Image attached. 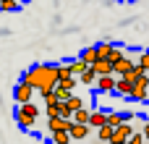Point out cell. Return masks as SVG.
Here are the masks:
<instances>
[{"instance_id":"obj_1","label":"cell","mask_w":149,"mask_h":144,"mask_svg":"<svg viewBox=\"0 0 149 144\" xmlns=\"http://www.w3.org/2000/svg\"><path fill=\"white\" fill-rule=\"evenodd\" d=\"M21 81L31 84L39 94H47V92H52V89L58 87V81H60V66H55V63L31 66V68L21 76Z\"/></svg>"},{"instance_id":"obj_2","label":"cell","mask_w":149,"mask_h":144,"mask_svg":"<svg viewBox=\"0 0 149 144\" xmlns=\"http://www.w3.org/2000/svg\"><path fill=\"white\" fill-rule=\"evenodd\" d=\"M37 115H39V108L34 105V100H31V102H21L18 110H16V123H18L21 129H31L34 121H37Z\"/></svg>"},{"instance_id":"obj_3","label":"cell","mask_w":149,"mask_h":144,"mask_svg":"<svg viewBox=\"0 0 149 144\" xmlns=\"http://www.w3.org/2000/svg\"><path fill=\"white\" fill-rule=\"evenodd\" d=\"M34 87L31 84H26V81H18V87L13 89V100H16V105H21V102H31L34 100Z\"/></svg>"},{"instance_id":"obj_4","label":"cell","mask_w":149,"mask_h":144,"mask_svg":"<svg viewBox=\"0 0 149 144\" xmlns=\"http://www.w3.org/2000/svg\"><path fill=\"white\" fill-rule=\"evenodd\" d=\"M134 131H136V129H134L128 121H123L120 126H115V131H113V142H110V144H126L128 139H131Z\"/></svg>"},{"instance_id":"obj_5","label":"cell","mask_w":149,"mask_h":144,"mask_svg":"<svg viewBox=\"0 0 149 144\" xmlns=\"http://www.w3.org/2000/svg\"><path fill=\"white\" fill-rule=\"evenodd\" d=\"M115 84H118V76L115 73H102V76H97V92L100 94H107V92H115Z\"/></svg>"},{"instance_id":"obj_6","label":"cell","mask_w":149,"mask_h":144,"mask_svg":"<svg viewBox=\"0 0 149 144\" xmlns=\"http://www.w3.org/2000/svg\"><path fill=\"white\" fill-rule=\"evenodd\" d=\"M68 131H71L73 142H84V139H89V131H92V126H89V123H79V121H71Z\"/></svg>"},{"instance_id":"obj_7","label":"cell","mask_w":149,"mask_h":144,"mask_svg":"<svg viewBox=\"0 0 149 144\" xmlns=\"http://www.w3.org/2000/svg\"><path fill=\"white\" fill-rule=\"evenodd\" d=\"M92 66H94L97 76H102V73H115V63H113L110 58H97V63H92Z\"/></svg>"},{"instance_id":"obj_8","label":"cell","mask_w":149,"mask_h":144,"mask_svg":"<svg viewBox=\"0 0 149 144\" xmlns=\"http://www.w3.org/2000/svg\"><path fill=\"white\" fill-rule=\"evenodd\" d=\"M115 92H118L120 97H128V100H131V92H134V81H131V79H126V76H118Z\"/></svg>"},{"instance_id":"obj_9","label":"cell","mask_w":149,"mask_h":144,"mask_svg":"<svg viewBox=\"0 0 149 144\" xmlns=\"http://www.w3.org/2000/svg\"><path fill=\"white\" fill-rule=\"evenodd\" d=\"M105 123H107V110H92L89 126H92V129H100V126H105Z\"/></svg>"},{"instance_id":"obj_10","label":"cell","mask_w":149,"mask_h":144,"mask_svg":"<svg viewBox=\"0 0 149 144\" xmlns=\"http://www.w3.org/2000/svg\"><path fill=\"white\" fill-rule=\"evenodd\" d=\"M134 66H136V63H134V60H131L128 55H126V58H120V60L115 63V76H126V73H128V71H131Z\"/></svg>"},{"instance_id":"obj_11","label":"cell","mask_w":149,"mask_h":144,"mask_svg":"<svg viewBox=\"0 0 149 144\" xmlns=\"http://www.w3.org/2000/svg\"><path fill=\"white\" fill-rule=\"evenodd\" d=\"M79 81H81L84 87H94V84H97V71H94V66H89V68L79 76Z\"/></svg>"},{"instance_id":"obj_12","label":"cell","mask_w":149,"mask_h":144,"mask_svg":"<svg viewBox=\"0 0 149 144\" xmlns=\"http://www.w3.org/2000/svg\"><path fill=\"white\" fill-rule=\"evenodd\" d=\"M50 136H52V142H55V144H68V142H73V136H71V131H68V129H63V131H50Z\"/></svg>"},{"instance_id":"obj_13","label":"cell","mask_w":149,"mask_h":144,"mask_svg":"<svg viewBox=\"0 0 149 144\" xmlns=\"http://www.w3.org/2000/svg\"><path fill=\"white\" fill-rule=\"evenodd\" d=\"M113 131H115V126L105 123V126L97 129V139H100V142H113Z\"/></svg>"},{"instance_id":"obj_14","label":"cell","mask_w":149,"mask_h":144,"mask_svg":"<svg viewBox=\"0 0 149 144\" xmlns=\"http://www.w3.org/2000/svg\"><path fill=\"white\" fill-rule=\"evenodd\" d=\"M86 68H89V63H86V60H84L81 55H79L76 60H71V71H73V76H81V73H84Z\"/></svg>"},{"instance_id":"obj_15","label":"cell","mask_w":149,"mask_h":144,"mask_svg":"<svg viewBox=\"0 0 149 144\" xmlns=\"http://www.w3.org/2000/svg\"><path fill=\"white\" fill-rule=\"evenodd\" d=\"M131 100H136V102H147V100H149V87H134Z\"/></svg>"},{"instance_id":"obj_16","label":"cell","mask_w":149,"mask_h":144,"mask_svg":"<svg viewBox=\"0 0 149 144\" xmlns=\"http://www.w3.org/2000/svg\"><path fill=\"white\" fill-rule=\"evenodd\" d=\"M81 58H84V60H86L89 66H92V63H97V58H100V55H97V45H94V47H84Z\"/></svg>"},{"instance_id":"obj_17","label":"cell","mask_w":149,"mask_h":144,"mask_svg":"<svg viewBox=\"0 0 149 144\" xmlns=\"http://www.w3.org/2000/svg\"><path fill=\"white\" fill-rule=\"evenodd\" d=\"M89 115H92V110H86V105H84V108H79V110L73 113V121H79V123H89Z\"/></svg>"},{"instance_id":"obj_18","label":"cell","mask_w":149,"mask_h":144,"mask_svg":"<svg viewBox=\"0 0 149 144\" xmlns=\"http://www.w3.org/2000/svg\"><path fill=\"white\" fill-rule=\"evenodd\" d=\"M65 102H68V108H71V110H73V113H76V110H79V108H84V100H81V97H79V94H76V92H73V94H71V97H68V100H65Z\"/></svg>"},{"instance_id":"obj_19","label":"cell","mask_w":149,"mask_h":144,"mask_svg":"<svg viewBox=\"0 0 149 144\" xmlns=\"http://www.w3.org/2000/svg\"><path fill=\"white\" fill-rule=\"evenodd\" d=\"M110 52H113V45L110 42H100L97 45V55L100 58H110Z\"/></svg>"},{"instance_id":"obj_20","label":"cell","mask_w":149,"mask_h":144,"mask_svg":"<svg viewBox=\"0 0 149 144\" xmlns=\"http://www.w3.org/2000/svg\"><path fill=\"white\" fill-rule=\"evenodd\" d=\"M120 58H126V50H123L120 45H113V52H110V60H113V63H118Z\"/></svg>"},{"instance_id":"obj_21","label":"cell","mask_w":149,"mask_h":144,"mask_svg":"<svg viewBox=\"0 0 149 144\" xmlns=\"http://www.w3.org/2000/svg\"><path fill=\"white\" fill-rule=\"evenodd\" d=\"M55 94H58V100H68V97L73 94V89H68V87L58 84V87H55Z\"/></svg>"},{"instance_id":"obj_22","label":"cell","mask_w":149,"mask_h":144,"mask_svg":"<svg viewBox=\"0 0 149 144\" xmlns=\"http://www.w3.org/2000/svg\"><path fill=\"white\" fill-rule=\"evenodd\" d=\"M136 63H139V68H141V71H147V73H149V50L139 52V60H136Z\"/></svg>"},{"instance_id":"obj_23","label":"cell","mask_w":149,"mask_h":144,"mask_svg":"<svg viewBox=\"0 0 149 144\" xmlns=\"http://www.w3.org/2000/svg\"><path fill=\"white\" fill-rule=\"evenodd\" d=\"M144 142H147L144 131H134V134H131V139H128V144H144Z\"/></svg>"},{"instance_id":"obj_24","label":"cell","mask_w":149,"mask_h":144,"mask_svg":"<svg viewBox=\"0 0 149 144\" xmlns=\"http://www.w3.org/2000/svg\"><path fill=\"white\" fill-rule=\"evenodd\" d=\"M0 10H18L16 0H0Z\"/></svg>"},{"instance_id":"obj_25","label":"cell","mask_w":149,"mask_h":144,"mask_svg":"<svg viewBox=\"0 0 149 144\" xmlns=\"http://www.w3.org/2000/svg\"><path fill=\"white\" fill-rule=\"evenodd\" d=\"M71 76H73V71H71V63L60 66V79H71Z\"/></svg>"},{"instance_id":"obj_26","label":"cell","mask_w":149,"mask_h":144,"mask_svg":"<svg viewBox=\"0 0 149 144\" xmlns=\"http://www.w3.org/2000/svg\"><path fill=\"white\" fill-rule=\"evenodd\" d=\"M141 131H144V136H147V142H149V121H144V126H141Z\"/></svg>"}]
</instances>
